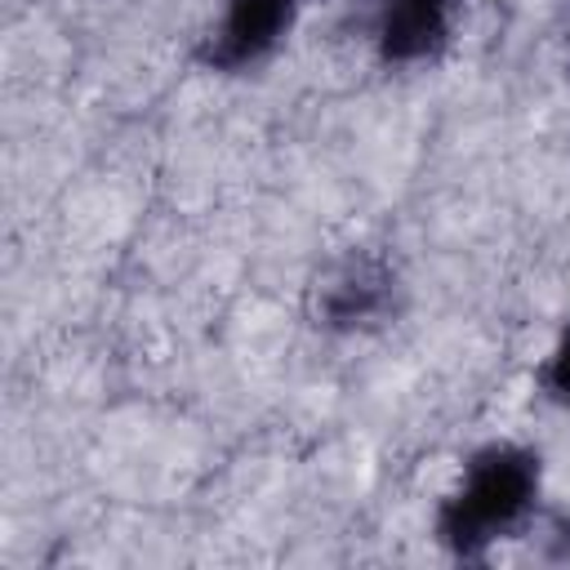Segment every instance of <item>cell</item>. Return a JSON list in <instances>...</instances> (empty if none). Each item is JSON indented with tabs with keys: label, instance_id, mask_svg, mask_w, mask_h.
<instances>
[{
	"label": "cell",
	"instance_id": "obj_1",
	"mask_svg": "<svg viewBox=\"0 0 570 570\" xmlns=\"http://www.w3.org/2000/svg\"><path fill=\"white\" fill-rule=\"evenodd\" d=\"M525 485H530V476H525L521 463H508V459L503 463H485L472 476V490L463 494V521L481 525V521H499V517L517 512L521 499H525Z\"/></svg>",
	"mask_w": 570,
	"mask_h": 570
},
{
	"label": "cell",
	"instance_id": "obj_2",
	"mask_svg": "<svg viewBox=\"0 0 570 570\" xmlns=\"http://www.w3.org/2000/svg\"><path fill=\"white\" fill-rule=\"evenodd\" d=\"M281 22V4L276 0H240L232 13V36L236 45H258L263 36H272Z\"/></svg>",
	"mask_w": 570,
	"mask_h": 570
},
{
	"label": "cell",
	"instance_id": "obj_3",
	"mask_svg": "<svg viewBox=\"0 0 570 570\" xmlns=\"http://www.w3.org/2000/svg\"><path fill=\"white\" fill-rule=\"evenodd\" d=\"M557 379H561V387H570V347H566L561 361H557Z\"/></svg>",
	"mask_w": 570,
	"mask_h": 570
}]
</instances>
